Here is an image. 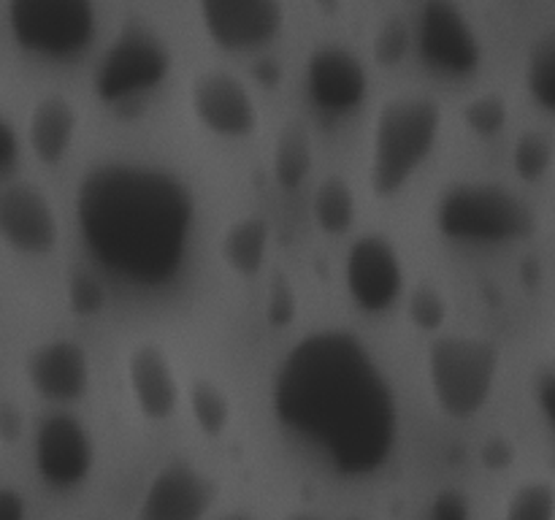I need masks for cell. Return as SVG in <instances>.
Instances as JSON below:
<instances>
[{
  "instance_id": "8fae6325",
  "label": "cell",
  "mask_w": 555,
  "mask_h": 520,
  "mask_svg": "<svg viewBox=\"0 0 555 520\" xmlns=\"http://www.w3.org/2000/svg\"><path fill=\"white\" fill-rule=\"evenodd\" d=\"M190 112L217 139L242 141L260 128L253 90L231 70H204L190 81Z\"/></svg>"
},
{
  "instance_id": "e0dca14e",
  "label": "cell",
  "mask_w": 555,
  "mask_h": 520,
  "mask_svg": "<svg viewBox=\"0 0 555 520\" xmlns=\"http://www.w3.org/2000/svg\"><path fill=\"white\" fill-rule=\"evenodd\" d=\"M130 395L150 422H163L177 412L182 388L171 355L155 341H141L130 350L125 363Z\"/></svg>"
},
{
  "instance_id": "4dcf8cb0",
  "label": "cell",
  "mask_w": 555,
  "mask_h": 520,
  "mask_svg": "<svg viewBox=\"0 0 555 520\" xmlns=\"http://www.w3.org/2000/svg\"><path fill=\"white\" fill-rule=\"evenodd\" d=\"M480 460L486 469L491 471H504L515 460V447L509 439L504 437H491L480 447Z\"/></svg>"
},
{
  "instance_id": "ffe728a7",
  "label": "cell",
  "mask_w": 555,
  "mask_h": 520,
  "mask_svg": "<svg viewBox=\"0 0 555 520\" xmlns=\"http://www.w3.org/2000/svg\"><path fill=\"white\" fill-rule=\"evenodd\" d=\"M314 162L312 135L301 119H293L276 133L274 152H271V173L282 190L293 193L307 182Z\"/></svg>"
},
{
  "instance_id": "d4e9b609",
  "label": "cell",
  "mask_w": 555,
  "mask_h": 520,
  "mask_svg": "<svg viewBox=\"0 0 555 520\" xmlns=\"http://www.w3.org/2000/svg\"><path fill=\"white\" fill-rule=\"evenodd\" d=\"M504 520H555V487L551 482H526L509 496Z\"/></svg>"
},
{
  "instance_id": "d590c367",
  "label": "cell",
  "mask_w": 555,
  "mask_h": 520,
  "mask_svg": "<svg viewBox=\"0 0 555 520\" xmlns=\"http://www.w3.org/2000/svg\"><path fill=\"white\" fill-rule=\"evenodd\" d=\"M291 520H320L318 515H307V512H301V515H293Z\"/></svg>"
},
{
  "instance_id": "2e32d148",
  "label": "cell",
  "mask_w": 555,
  "mask_h": 520,
  "mask_svg": "<svg viewBox=\"0 0 555 520\" xmlns=\"http://www.w3.org/2000/svg\"><path fill=\"white\" fill-rule=\"evenodd\" d=\"M25 374L38 399L49 404H76L90 390L92 366L79 341L52 339L27 355Z\"/></svg>"
},
{
  "instance_id": "4fadbf2b",
  "label": "cell",
  "mask_w": 555,
  "mask_h": 520,
  "mask_svg": "<svg viewBox=\"0 0 555 520\" xmlns=\"http://www.w3.org/2000/svg\"><path fill=\"white\" fill-rule=\"evenodd\" d=\"M307 95L323 117H350L369 95L366 65L345 47H318L307 60Z\"/></svg>"
},
{
  "instance_id": "d6986e66",
  "label": "cell",
  "mask_w": 555,
  "mask_h": 520,
  "mask_svg": "<svg viewBox=\"0 0 555 520\" xmlns=\"http://www.w3.org/2000/svg\"><path fill=\"white\" fill-rule=\"evenodd\" d=\"M271 247V225L263 214L233 220L220 238V258L242 280L260 274Z\"/></svg>"
},
{
  "instance_id": "cb8c5ba5",
  "label": "cell",
  "mask_w": 555,
  "mask_h": 520,
  "mask_svg": "<svg viewBox=\"0 0 555 520\" xmlns=\"http://www.w3.org/2000/svg\"><path fill=\"white\" fill-rule=\"evenodd\" d=\"M526 90L534 103L555 114V30L531 47L526 60Z\"/></svg>"
},
{
  "instance_id": "9c48e42d",
  "label": "cell",
  "mask_w": 555,
  "mask_h": 520,
  "mask_svg": "<svg viewBox=\"0 0 555 520\" xmlns=\"http://www.w3.org/2000/svg\"><path fill=\"white\" fill-rule=\"evenodd\" d=\"M350 301L366 314H383L404 296L406 276L396 244L383 233H366L350 244L345 258Z\"/></svg>"
},
{
  "instance_id": "f1b7e54d",
  "label": "cell",
  "mask_w": 555,
  "mask_h": 520,
  "mask_svg": "<svg viewBox=\"0 0 555 520\" xmlns=\"http://www.w3.org/2000/svg\"><path fill=\"white\" fill-rule=\"evenodd\" d=\"M428 520H472V504L461 491H439L428 504Z\"/></svg>"
},
{
  "instance_id": "484cf974",
  "label": "cell",
  "mask_w": 555,
  "mask_h": 520,
  "mask_svg": "<svg viewBox=\"0 0 555 520\" xmlns=\"http://www.w3.org/2000/svg\"><path fill=\"white\" fill-rule=\"evenodd\" d=\"M464 125L480 139H493L504 130L509 119L507 101H504L499 92H482V95L472 98V101L464 103Z\"/></svg>"
},
{
  "instance_id": "5b68a950",
  "label": "cell",
  "mask_w": 555,
  "mask_h": 520,
  "mask_svg": "<svg viewBox=\"0 0 555 520\" xmlns=\"http://www.w3.org/2000/svg\"><path fill=\"white\" fill-rule=\"evenodd\" d=\"M502 350L486 336L444 334L426 355L428 385L439 410L453 420H472L491 401Z\"/></svg>"
},
{
  "instance_id": "7402d4cb",
  "label": "cell",
  "mask_w": 555,
  "mask_h": 520,
  "mask_svg": "<svg viewBox=\"0 0 555 520\" xmlns=\"http://www.w3.org/2000/svg\"><path fill=\"white\" fill-rule=\"evenodd\" d=\"M188 404L190 415H193L195 426L201 428V433L209 439H217L225 433V428L231 426V399L225 395V390L220 388L211 379H195L188 390Z\"/></svg>"
},
{
  "instance_id": "9a60e30c",
  "label": "cell",
  "mask_w": 555,
  "mask_h": 520,
  "mask_svg": "<svg viewBox=\"0 0 555 520\" xmlns=\"http://www.w3.org/2000/svg\"><path fill=\"white\" fill-rule=\"evenodd\" d=\"M215 496L217 487L206 471L190 460H168L146 485L135 520H204Z\"/></svg>"
},
{
  "instance_id": "8992f818",
  "label": "cell",
  "mask_w": 555,
  "mask_h": 520,
  "mask_svg": "<svg viewBox=\"0 0 555 520\" xmlns=\"http://www.w3.org/2000/svg\"><path fill=\"white\" fill-rule=\"evenodd\" d=\"M173 57L160 32L141 20L119 27L92 74L95 98L106 106L139 101L168 79Z\"/></svg>"
},
{
  "instance_id": "1f68e13d",
  "label": "cell",
  "mask_w": 555,
  "mask_h": 520,
  "mask_svg": "<svg viewBox=\"0 0 555 520\" xmlns=\"http://www.w3.org/2000/svg\"><path fill=\"white\" fill-rule=\"evenodd\" d=\"M20 162V135L9 119L0 114V177L11 173Z\"/></svg>"
},
{
  "instance_id": "f546056e",
  "label": "cell",
  "mask_w": 555,
  "mask_h": 520,
  "mask_svg": "<svg viewBox=\"0 0 555 520\" xmlns=\"http://www.w3.org/2000/svg\"><path fill=\"white\" fill-rule=\"evenodd\" d=\"M296 292H293V287L287 285L285 280H280L276 276V282L271 285V292H269V320L274 328H282V325L293 323V317H296Z\"/></svg>"
},
{
  "instance_id": "5bb4252c",
  "label": "cell",
  "mask_w": 555,
  "mask_h": 520,
  "mask_svg": "<svg viewBox=\"0 0 555 520\" xmlns=\"http://www.w3.org/2000/svg\"><path fill=\"white\" fill-rule=\"evenodd\" d=\"M0 242L30 258H41L57 247V211L41 187L30 182L0 187Z\"/></svg>"
},
{
  "instance_id": "7c38bea8",
  "label": "cell",
  "mask_w": 555,
  "mask_h": 520,
  "mask_svg": "<svg viewBox=\"0 0 555 520\" xmlns=\"http://www.w3.org/2000/svg\"><path fill=\"white\" fill-rule=\"evenodd\" d=\"M206 36L225 52H258L285 27L282 0H198Z\"/></svg>"
},
{
  "instance_id": "6da1fadb",
  "label": "cell",
  "mask_w": 555,
  "mask_h": 520,
  "mask_svg": "<svg viewBox=\"0 0 555 520\" xmlns=\"http://www.w3.org/2000/svg\"><path fill=\"white\" fill-rule=\"evenodd\" d=\"M276 422L341 477H369L390 460L399 406L390 379L361 336L312 330L274 374Z\"/></svg>"
},
{
  "instance_id": "44dd1931",
  "label": "cell",
  "mask_w": 555,
  "mask_h": 520,
  "mask_svg": "<svg viewBox=\"0 0 555 520\" xmlns=\"http://www.w3.org/2000/svg\"><path fill=\"white\" fill-rule=\"evenodd\" d=\"M356 193L341 177H325L312 195V220L325 236H345L356 222Z\"/></svg>"
},
{
  "instance_id": "836d02e7",
  "label": "cell",
  "mask_w": 555,
  "mask_h": 520,
  "mask_svg": "<svg viewBox=\"0 0 555 520\" xmlns=\"http://www.w3.org/2000/svg\"><path fill=\"white\" fill-rule=\"evenodd\" d=\"M22 428H25V420H22V412L16 410V404L0 401V439L5 444H14L22 437Z\"/></svg>"
},
{
  "instance_id": "8d00e7d4",
  "label": "cell",
  "mask_w": 555,
  "mask_h": 520,
  "mask_svg": "<svg viewBox=\"0 0 555 520\" xmlns=\"http://www.w3.org/2000/svg\"><path fill=\"white\" fill-rule=\"evenodd\" d=\"M225 520H247V518H225Z\"/></svg>"
},
{
  "instance_id": "4316f807",
  "label": "cell",
  "mask_w": 555,
  "mask_h": 520,
  "mask_svg": "<svg viewBox=\"0 0 555 520\" xmlns=\"http://www.w3.org/2000/svg\"><path fill=\"white\" fill-rule=\"evenodd\" d=\"M406 317L417 330L434 334L448 323V298L437 285L423 282V285L412 287L410 298H406Z\"/></svg>"
},
{
  "instance_id": "ac0fdd59",
  "label": "cell",
  "mask_w": 555,
  "mask_h": 520,
  "mask_svg": "<svg viewBox=\"0 0 555 520\" xmlns=\"http://www.w3.org/2000/svg\"><path fill=\"white\" fill-rule=\"evenodd\" d=\"M79 130V112L63 95H43L27 119V144L43 166H57L68 157Z\"/></svg>"
},
{
  "instance_id": "83f0119b",
  "label": "cell",
  "mask_w": 555,
  "mask_h": 520,
  "mask_svg": "<svg viewBox=\"0 0 555 520\" xmlns=\"http://www.w3.org/2000/svg\"><path fill=\"white\" fill-rule=\"evenodd\" d=\"M106 303V290L95 276L85 274V271H74L68 280V307L76 314H95L101 312Z\"/></svg>"
},
{
  "instance_id": "603a6c76",
  "label": "cell",
  "mask_w": 555,
  "mask_h": 520,
  "mask_svg": "<svg viewBox=\"0 0 555 520\" xmlns=\"http://www.w3.org/2000/svg\"><path fill=\"white\" fill-rule=\"evenodd\" d=\"M555 162V139L547 130H526L513 146V168L524 182L534 184L551 173Z\"/></svg>"
},
{
  "instance_id": "30bf717a",
  "label": "cell",
  "mask_w": 555,
  "mask_h": 520,
  "mask_svg": "<svg viewBox=\"0 0 555 520\" xmlns=\"http://www.w3.org/2000/svg\"><path fill=\"white\" fill-rule=\"evenodd\" d=\"M33 460L41 482L52 491H74L85 485L95 466V442L79 417L68 412L47 415L36 428Z\"/></svg>"
},
{
  "instance_id": "52a82bcc",
  "label": "cell",
  "mask_w": 555,
  "mask_h": 520,
  "mask_svg": "<svg viewBox=\"0 0 555 520\" xmlns=\"http://www.w3.org/2000/svg\"><path fill=\"white\" fill-rule=\"evenodd\" d=\"M11 38L22 52L41 60H76L98 32L95 0H9Z\"/></svg>"
},
{
  "instance_id": "d6a6232c",
  "label": "cell",
  "mask_w": 555,
  "mask_h": 520,
  "mask_svg": "<svg viewBox=\"0 0 555 520\" xmlns=\"http://www.w3.org/2000/svg\"><path fill=\"white\" fill-rule=\"evenodd\" d=\"M534 399H537V406H540L542 417H545V422L553 428V433H555V366L547 368V372H542L540 377H537Z\"/></svg>"
},
{
  "instance_id": "ba28073f",
  "label": "cell",
  "mask_w": 555,
  "mask_h": 520,
  "mask_svg": "<svg viewBox=\"0 0 555 520\" xmlns=\"http://www.w3.org/2000/svg\"><path fill=\"white\" fill-rule=\"evenodd\" d=\"M417 54L442 79H469L480 70L482 43L455 0H426L417 14Z\"/></svg>"
},
{
  "instance_id": "7a4b0ae2",
  "label": "cell",
  "mask_w": 555,
  "mask_h": 520,
  "mask_svg": "<svg viewBox=\"0 0 555 520\" xmlns=\"http://www.w3.org/2000/svg\"><path fill=\"white\" fill-rule=\"evenodd\" d=\"M76 222L103 274L135 290H160L188 265L195 198L168 168L101 160L76 190Z\"/></svg>"
},
{
  "instance_id": "277c9868",
  "label": "cell",
  "mask_w": 555,
  "mask_h": 520,
  "mask_svg": "<svg viewBox=\"0 0 555 520\" xmlns=\"http://www.w3.org/2000/svg\"><path fill=\"white\" fill-rule=\"evenodd\" d=\"M437 231L466 247H507L537 231V211L513 187L488 179H464L439 193Z\"/></svg>"
},
{
  "instance_id": "3957f363",
  "label": "cell",
  "mask_w": 555,
  "mask_h": 520,
  "mask_svg": "<svg viewBox=\"0 0 555 520\" xmlns=\"http://www.w3.org/2000/svg\"><path fill=\"white\" fill-rule=\"evenodd\" d=\"M442 106L437 98L401 92L377 108L369 146V184L377 198H393L437 150Z\"/></svg>"
},
{
  "instance_id": "e575fe53",
  "label": "cell",
  "mask_w": 555,
  "mask_h": 520,
  "mask_svg": "<svg viewBox=\"0 0 555 520\" xmlns=\"http://www.w3.org/2000/svg\"><path fill=\"white\" fill-rule=\"evenodd\" d=\"M25 496L14 487H0V520H25Z\"/></svg>"
}]
</instances>
